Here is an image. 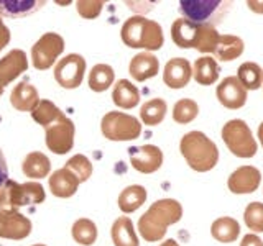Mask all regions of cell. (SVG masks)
<instances>
[{"label":"cell","instance_id":"32","mask_svg":"<svg viewBox=\"0 0 263 246\" xmlns=\"http://www.w3.org/2000/svg\"><path fill=\"white\" fill-rule=\"evenodd\" d=\"M71 233H72L74 241H78L79 244H84V246L94 244L97 240V227L94 221L89 218H79L74 221Z\"/></svg>","mask_w":263,"mask_h":246},{"label":"cell","instance_id":"48","mask_svg":"<svg viewBox=\"0 0 263 246\" xmlns=\"http://www.w3.org/2000/svg\"><path fill=\"white\" fill-rule=\"evenodd\" d=\"M261 86H263V77H261Z\"/></svg>","mask_w":263,"mask_h":246},{"label":"cell","instance_id":"1","mask_svg":"<svg viewBox=\"0 0 263 246\" xmlns=\"http://www.w3.org/2000/svg\"><path fill=\"white\" fill-rule=\"evenodd\" d=\"M183 217V207L175 199L156 200L138 220V232L145 241H160L166 235V228Z\"/></svg>","mask_w":263,"mask_h":246},{"label":"cell","instance_id":"8","mask_svg":"<svg viewBox=\"0 0 263 246\" xmlns=\"http://www.w3.org/2000/svg\"><path fill=\"white\" fill-rule=\"evenodd\" d=\"M64 51V39L58 33H45L31 46V63L38 71H46Z\"/></svg>","mask_w":263,"mask_h":246},{"label":"cell","instance_id":"6","mask_svg":"<svg viewBox=\"0 0 263 246\" xmlns=\"http://www.w3.org/2000/svg\"><path fill=\"white\" fill-rule=\"evenodd\" d=\"M102 135L110 141H132L142 133L138 118L122 112H109L101 121Z\"/></svg>","mask_w":263,"mask_h":246},{"label":"cell","instance_id":"37","mask_svg":"<svg viewBox=\"0 0 263 246\" xmlns=\"http://www.w3.org/2000/svg\"><path fill=\"white\" fill-rule=\"evenodd\" d=\"M219 33L214 27H208V25H202L201 28V38H199V43H197V51L201 53H214V49L217 46V41H219Z\"/></svg>","mask_w":263,"mask_h":246},{"label":"cell","instance_id":"29","mask_svg":"<svg viewBox=\"0 0 263 246\" xmlns=\"http://www.w3.org/2000/svg\"><path fill=\"white\" fill-rule=\"evenodd\" d=\"M168 112V105L163 98H152L142 105L140 109V118L148 127H155L160 125V123L164 120Z\"/></svg>","mask_w":263,"mask_h":246},{"label":"cell","instance_id":"30","mask_svg":"<svg viewBox=\"0 0 263 246\" xmlns=\"http://www.w3.org/2000/svg\"><path fill=\"white\" fill-rule=\"evenodd\" d=\"M115 72L109 64H96L89 72V87L94 92H104L114 84Z\"/></svg>","mask_w":263,"mask_h":246},{"label":"cell","instance_id":"15","mask_svg":"<svg viewBox=\"0 0 263 246\" xmlns=\"http://www.w3.org/2000/svg\"><path fill=\"white\" fill-rule=\"evenodd\" d=\"M193 77V68L184 57H173L163 71V82L170 89H183Z\"/></svg>","mask_w":263,"mask_h":246},{"label":"cell","instance_id":"35","mask_svg":"<svg viewBox=\"0 0 263 246\" xmlns=\"http://www.w3.org/2000/svg\"><path fill=\"white\" fill-rule=\"evenodd\" d=\"M68 171H71L74 176L78 177L79 184L86 182V180L92 176V162H90L84 154H74L64 166Z\"/></svg>","mask_w":263,"mask_h":246},{"label":"cell","instance_id":"21","mask_svg":"<svg viewBox=\"0 0 263 246\" xmlns=\"http://www.w3.org/2000/svg\"><path fill=\"white\" fill-rule=\"evenodd\" d=\"M219 64L211 56H202L193 64V77L201 86H212L219 79Z\"/></svg>","mask_w":263,"mask_h":246},{"label":"cell","instance_id":"36","mask_svg":"<svg viewBox=\"0 0 263 246\" xmlns=\"http://www.w3.org/2000/svg\"><path fill=\"white\" fill-rule=\"evenodd\" d=\"M243 220L249 230L255 233L263 232V203L261 202H252L247 205L243 212Z\"/></svg>","mask_w":263,"mask_h":246},{"label":"cell","instance_id":"17","mask_svg":"<svg viewBox=\"0 0 263 246\" xmlns=\"http://www.w3.org/2000/svg\"><path fill=\"white\" fill-rule=\"evenodd\" d=\"M160 71V61L158 57L152 53H140L132 57L128 72L130 76L138 82H143L155 77Z\"/></svg>","mask_w":263,"mask_h":246},{"label":"cell","instance_id":"7","mask_svg":"<svg viewBox=\"0 0 263 246\" xmlns=\"http://www.w3.org/2000/svg\"><path fill=\"white\" fill-rule=\"evenodd\" d=\"M74 123L63 113L60 118H56L49 125L45 127V143L49 151L54 154H66L74 146Z\"/></svg>","mask_w":263,"mask_h":246},{"label":"cell","instance_id":"44","mask_svg":"<svg viewBox=\"0 0 263 246\" xmlns=\"http://www.w3.org/2000/svg\"><path fill=\"white\" fill-rule=\"evenodd\" d=\"M258 139H260V143L263 146V121L260 123V127H258Z\"/></svg>","mask_w":263,"mask_h":246},{"label":"cell","instance_id":"2","mask_svg":"<svg viewBox=\"0 0 263 246\" xmlns=\"http://www.w3.org/2000/svg\"><path fill=\"white\" fill-rule=\"evenodd\" d=\"M179 151L189 164V168L197 172H208L216 168L219 161V150L211 138L202 131H189L179 143Z\"/></svg>","mask_w":263,"mask_h":246},{"label":"cell","instance_id":"4","mask_svg":"<svg viewBox=\"0 0 263 246\" xmlns=\"http://www.w3.org/2000/svg\"><path fill=\"white\" fill-rule=\"evenodd\" d=\"M232 5L229 0H181L179 12L189 22L216 28L229 15Z\"/></svg>","mask_w":263,"mask_h":246},{"label":"cell","instance_id":"26","mask_svg":"<svg viewBox=\"0 0 263 246\" xmlns=\"http://www.w3.org/2000/svg\"><path fill=\"white\" fill-rule=\"evenodd\" d=\"M211 233L214 240H217L219 243H234L240 235V225L232 217H220L214 220Z\"/></svg>","mask_w":263,"mask_h":246},{"label":"cell","instance_id":"39","mask_svg":"<svg viewBox=\"0 0 263 246\" xmlns=\"http://www.w3.org/2000/svg\"><path fill=\"white\" fill-rule=\"evenodd\" d=\"M23 191H25V200H27V205L43 203L45 199H46L45 189L40 182H25L23 184Z\"/></svg>","mask_w":263,"mask_h":246},{"label":"cell","instance_id":"20","mask_svg":"<svg viewBox=\"0 0 263 246\" xmlns=\"http://www.w3.org/2000/svg\"><path fill=\"white\" fill-rule=\"evenodd\" d=\"M10 104L13 105V109L20 112H33L40 104V94L36 87L28 84V82H20L12 90Z\"/></svg>","mask_w":263,"mask_h":246},{"label":"cell","instance_id":"43","mask_svg":"<svg viewBox=\"0 0 263 246\" xmlns=\"http://www.w3.org/2000/svg\"><path fill=\"white\" fill-rule=\"evenodd\" d=\"M247 5H249V8L252 12L255 13H263V2H257V0H249L247 2Z\"/></svg>","mask_w":263,"mask_h":246},{"label":"cell","instance_id":"42","mask_svg":"<svg viewBox=\"0 0 263 246\" xmlns=\"http://www.w3.org/2000/svg\"><path fill=\"white\" fill-rule=\"evenodd\" d=\"M7 179H8V168H7L5 156H4L2 150H0V186H2Z\"/></svg>","mask_w":263,"mask_h":246},{"label":"cell","instance_id":"19","mask_svg":"<svg viewBox=\"0 0 263 246\" xmlns=\"http://www.w3.org/2000/svg\"><path fill=\"white\" fill-rule=\"evenodd\" d=\"M27 205L25 200L23 184L15 182L12 179H7L0 186V210L2 212H18L20 207Z\"/></svg>","mask_w":263,"mask_h":246},{"label":"cell","instance_id":"34","mask_svg":"<svg viewBox=\"0 0 263 246\" xmlns=\"http://www.w3.org/2000/svg\"><path fill=\"white\" fill-rule=\"evenodd\" d=\"M61 115H63L61 109H58L51 100H40L36 109L31 112V118L35 120L38 125H41L45 128L46 125H49V123L54 121L56 118H60Z\"/></svg>","mask_w":263,"mask_h":246},{"label":"cell","instance_id":"31","mask_svg":"<svg viewBox=\"0 0 263 246\" xmlns=\"http://www.w3.org/2000/svg\"><path fill=\"white\" fill-rule=\"evenodd\" d=\"M261 77H263V69L257 63L247 61L237 71V79L243 86L245 90L260 89L261 87Z\"/></svg>","mask_w":263,"mask_h":246},{"label":"cell","instance_id":"12","mask_svg":"<svg viewBox=\"0 0 263 246\" xmlns=\"http://www.w3.org/2000/svg\"><path fill=\"white\" fill-rule=\"evenodd\" d=\"M261 184V174L253 166H240L229 176L227 186L232 194H253Z\"/></svg>","mask_w":263,"mask_h":246},{"label":"cell","instance_id":"46","mask_svg":"<svg viewBox=\"0 0 263 246\" xmlns=\"http://www.w3.org/2000/svg\"><path fill=\"white\" fill-rule=\"evenodd\" d=\"M2 94H4V89H0V97H2Z\"/></svg>","mask_w":263,"mask_h":246},{"label":"cell","instance_id":"3","mask_svg":"<svg viewBox=\"0 0 263 246\" xmlns=\"http://www.w3.org/2000/svg\"><path fill=\"white\" fill-rule=\"evenodd\" d=\"M120 36L128 48H143L148 51H158L164 43L161 25L153 20H148L142 15L132 16L123 23Z\"/></svg>","mask_w":263,"mask_h":246},{"label":"cell","instance_id":"33","mask_svg":"<svg viewBox=\"0 0 263 246\" xmlns=\"http://www.w3.org/2000/svg\"><path fill=\"white\" fill-rule=\"evenodd\" d=\"M197 113H199V105L193 98H181L173 107V120L179 125L191 123L197 117Z\"/></svg>","mask_w":263,"mask_h":246},{"label":"cell","instance_id":"13","mask_svg":"<svg viewBox=\"0 0 263 246\" xmlns=\"http://www.w3.org/2000/svg\"><path fill=\"white\" fill-rule=\"evenodd\" d=\"M217 98L220 105H224L229 110L242 109L247 104V90L238 82L237 76H229L217 86Z\"/></svg>","mask_w":263,"mask_h":246},{"label":"cell","instance_id":"38","mask_svg":"<svg viewBox=\"0 0 263 246\" xmlns=\"http://www.w3.org/2000/svg\"><path fill=\"white\" fill-rule=\"evenodd\" d=\"M102 7H104V2H101V0H79V2H76L78 13L82 18H87V20L97 18L102 12Z\"/></svg>","mask_w":263,"mask_h":246},{"label":"cell","instance_id":"10","mask_svg":"<svg viewBox=\"0 0 263 246\" xmlns=\"http://www.w3.org/2000/svg\"><path fill=\"white\" fill-rule=\"evenodd\" d=\"M128 156H130V162H132V166H134V169L142 172V174L156 172L163 164V153L160 148L155 145L130 148Z\"/></svg>","mask_w":263,"mask_h":246},{"label":"cell","instance_id":"45","mask_svg":"<svg viewBox=\"0 0 263 246\" xmlns=\"http://www.w3.org/2000/svg\"><path fill=\"white\" fill-rule=\"evenodd\" d=\"M160 246H179L175 240H166V241H164V243H161Z\"/></svg>","mask_w":263,"mask_h":246},{"label":"cell","instance_id":"47","mask_svg":"<svg viewBox=\"0 0 263 246\" xmlns=\"http://www.w3.org/2000/svg\"><path fill=\"white\" fill-rule=\"evenodd\" d=\"M33 246H46V244H33Z\"/></svg>","mask_w":263,"mask_h":246},{"label":"cell","instance_id":"22","mask_svg":"<svg viewBox=\"0 0 263 246\" xmlns=\"http://www.w3.org/2000/svg\"><path fill=\"white\" fill-rule=\"evenodd\" d=\"M112 100L114 104L120 107V109H135L140 102V92L138 89L132 84L127 79H120L115 82L114 86V92H112Z\"/></svg>","mask_w":263,"mask_h":246},{"label":"cell","instance_id":"41","mask_svg":"<svg viewBox=\"0 0 263 246\" xmlns=\"http://www.w3.org/2000/svg\"><path fill=\"white\" fill-rule=\"evenodd\" d=\"M240 246H263V241L260 240V236H257L255 233H249L242 238Z\"/></svg>","mask_w":263,"mask_h":246},{"label":"cell","instance_id":"11","mask_svg":"<svg viewBox=\"0 0 263 246\" xmlns=\"http://www.w3.org/2000/svg\"><path fill=\"white\" fill-rule=\"evenodd\" d=\"M31 233V221L20 212L0 210V238L23 240Z\"/></svg>","mask_w":263,"mask_h":246},{"label":"cell","instance_id":"5","mask_svg":"<svg viewBox=\"0 0 263 246\" xmlns=\"http://www.w3.org/2000/svg\"><path fill=\"white\" fill-rule=\"evenodd\" d=\"M222 139H224L229 151L237 158L249 159L257 154V141L252 135L250 127L243 120H229L222 127Z\"/></svg>","mask_w":263,"mask_h":246},{"label":"cell","instance_id":"28","mask_svg":"<svg viewBox=\"0 0 263 246\" xmlns=\"http://www.w3.org/2000/svg\"><path fill=\"white\" fill-rule=\"evenodd\" d=\"M146 200V189L143 186H128L119 195V209L123 213L138 210Z\"/></svg>","mask_w":263,"mask_h":246},{"label":"cell","instance_id":"40","mask_svg":"<svg viewBox=\"0 0 263 246\" xmlns=\"http://www.w3.org/2000/svg\"><path fill=\"white\" fill-rule=\"evenodd\" d=\"M8 43H10V30L5 27L2 16H0V51H2Z\"/></svg>","mask_w":263,"mask_h":246},{"label":"cell","instance_id":"27","mask_svg":"<svg viewBox=\"0 0 263 246\" xmlns=\"http://www.w3.org/2000/svg\"><path fill=\"white\" fill-rule=\"evenodd\" d=\"M43 5V0H0V13L10 18H20V16L38 12Z\"/></svg>","mask_w":263,"mask_h":246},{"label":"cell","instance_id":"24","mask_svg":"<svg viewBox=\"0 0 263 246\" xmlns=\"http://www.w3.org/2000/svg\"><path fill=\"white\" fill-rule=\"evenodd\" d=\"M243 49H245V45L240 36L220 35L219 41H217V46L214 49V54H216L217 59L229 63V61L237 59V57H240Z\"/></svg>","mask_w":263,"mask_h":246},{"label":"cell","instance_id":"14","mask_svg":"<svg viewBox=\"0 0 263 246\" xmlns=\"http://www.w3.org/2000/svg\"><path fill=\"white\" fill-rule=\"evenodd\" d=\"M28 69V57L27 53L22 49H12L7 56L0 59V89L10 84L22 72Z\"/></svg>","mask_w":263,"mask_h":246},{"label":"cell","instance_id":"18","mask_svg":"<svg viewBox=\"0 0 263 246\" xmlns=\"http://www.w3.org/2000/svg\"><path fill=\"white\" fill-rule=\"evenodd\" d=\"M48 184H49V191H51L53 195L61 197V199H69V197H72L78 192L79 180L71 171L63 168V169L54 171L53 174L49 176Z\"/></svg>","mask_w":263,"mask_h":246},{"label":"cell","instance_id":"9","mask_svg":"<svg viewBox=\"0 0 263 246\" xmlns=\"http://www.w3.org/2000/svg\"><path fill=\"white\" fill-rule=\"evenodd\" d=\"M86 74V59L81 54H68L56 64L54 79L64 89H78Z\"/></svg>","mask_w":263,"mask_h":246},{"label":"cell","instance_id":"25","mask_svg":"<svg viewBox=\"0 0 263 246\" xmlns=\"http://www.w3.org/2000/svg\"><path fill=\"white\" fill-rule=\"evenodd\" d=\"M112 241L115 246H138V236L135 233V228L128 217H119L114 221L112 230Z\"/></svg>","mask_w":263,"mask_h":246},{"label":"cell","instance_id":"23","mask_svg":"<svg viewBox=\"0 0 263 246\" xmlns=\"http://www.w3.org/2000/svg\"><path fill=\"white\" fill-rule=\"evenodd\" d=\"M22 171L30 179H43L48 177L49 171H51V161L48 159L46 154L40 151H33L27 154V158L23 159Z\"/></svg>","mask_w":263,"mask_h":246},{"label":"cell","instance_id":"16","mask_svg":"<svg viewBox=\"0 0 263 246\" xmlns=\"http://www.w3.org/2000/svg\"><path fill=\"white\" fill-rule=\"evenodd\" d=\"M201 28H202V25L193 23L186 18H178L171 25V38L178 48L196 49L201 38Z\"/></svg>","mask_w":263,"mask_h":246}]
</instances>
